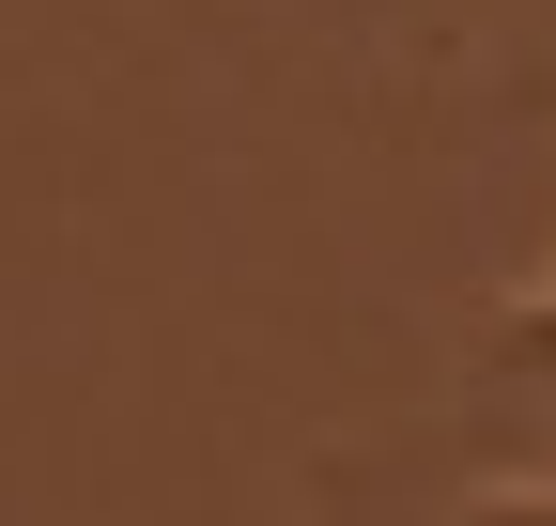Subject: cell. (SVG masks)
Instances as JSON below:
<instances>
[{
  "label": "cell",
  "instance_id": "7a4b0ae2",
  "mask_svg": "<svg viewBox=\"0 0 556 526\" xmlns=\"http://www.w3.org/2000/svg\"><path fill=\"white\" fill-rule=\"evenodd\" d=\"M448 526H556V480H495V496L448 511Z\"/></svg>",
  "mask_w": 556,
  "mask_h": 526
},
{
  "label": "cell",
  "instance_id": "6da1fadb",
  "mask_svg": "<svg viewBox=\"0 0 556 526\" xmlns=\"http://www.w3.org/2000/svg\"><path fill=\"white\" fill-rule=\"evenodd\" d=\"M479 387H495V418H556V295H526L479 341Z\"/></svg>",
  "mask_w": 556,
  "mask_h": 526
}]
</instances>
